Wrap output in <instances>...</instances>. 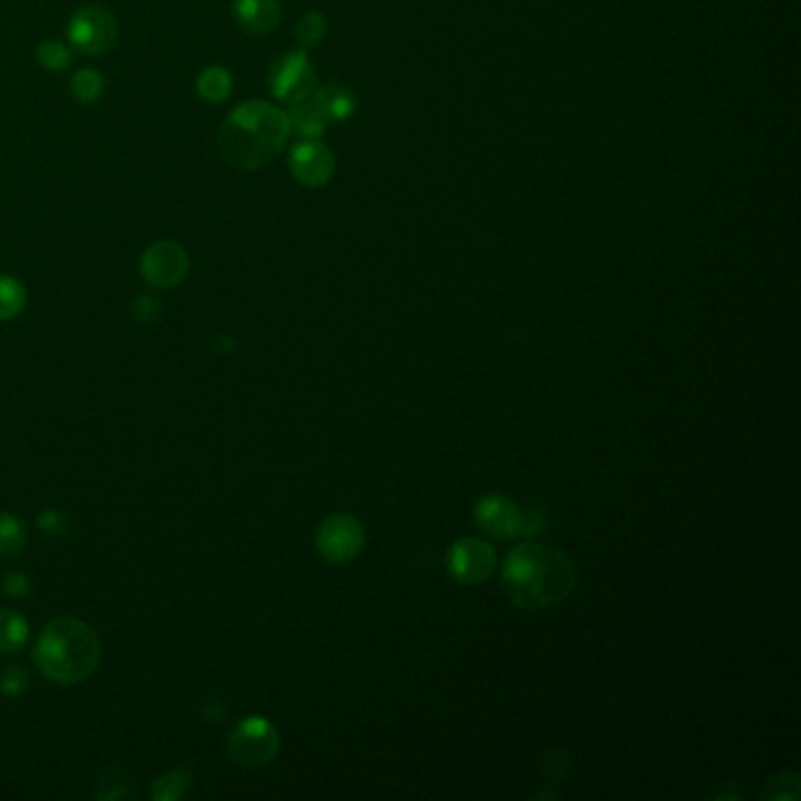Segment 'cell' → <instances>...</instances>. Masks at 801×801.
Listing matches in <instances>:
<instances>
[{
    "label": "cell",
    "mask_w": 801,
    "mask_h": 801,
    "mask_svg": "<svg viewBox=\"0 0 801 801\" xmlns=\"http://www.w3.org/2000/svg\"><path fill=\"white\" fill-rule=\"evenodd\" d=\"M26 308V289L12 275H0V320L17 318Z\"/></svg>",
    "instance_id": "d6986e66"
},
{
    "label": "cell",
    "mask_w": 801,
    "mask_h": 801,
    "mask_svg": "<svg viewBox=\"0 0 801 801\" xmlns=\"http://www.w3.org/2000/svg\"><path fill=\"white\" fill-rule=\"evenodd\" d=\"M139 271L151 287L172 289L186 280L191 271V257L177 240H158L144 249Z\"/></svg>",
    "instance_id": "52a82bcc"
},
{
    "label": "cell",
    "mask_w": 801,
    "mask_h": 801,
    "mask_svg": "<svg viewBox=\"0 0 801 801\" xmlns=\"http://www.w3.org/2000/svg\"><path fill=\"white\" fill-rule=\"evenodd\" d=\"M268 90L278 102L294 104L315 92V69L306 50L285 52L268 66Z\"/></svg>",
    "instance_id": "8992f818"
},
{
    "label": "cell",
    "mask_w": 801,
    "mask_h": 801,
    "mask_svg": "<svg viewBox=\"0 0 801 801\" xmlns=\"http://www.w3.org/2000/svg\"><path fill=\"white\" fill-rule=\"evenodd\" d=\"M285 113H287V120H289V127H292V132L299 134V137H304V139H320L322 134H325L327 125L332 123L325 113V109L320 106L318 99H315V94L301 99V102L289 104Z\"/></svg>",
    "instance_id": "4fadbf2b"
},
{
    "label": "cell",
    "mask_w": 801,
    "mask_h": 801,
    "mask_svg": "<svg viewBox=\"0 0 801 801\" xmlns=\"http://www.w3.org/2000/svg\"><path fill=\"white\" fill-rule=\"evenodd\" d=\"M26 545V527L19 517L3 513L0 515V557H15Z\"/></svg>",
    "instance_id": "ac0fdd59"
},
{
    "label": "cell",
    "mask_w": 801,
    "mask_h": 801,
    "mask_svg": "<svg viewBox=\"0 0 801 801\" xmlns=\"http://www.w3.org/2000/svg\"><path fill=\"white\" fill-rule=\"evenodd\" d=\"M792 783H799V778H797V773H783V776H778V778H773L771 783H769V787H766V790L762 792V797H766V799H790V794H787L785 790H787V785H792Z\"/></svg>",
    "instance_id": "484cf974"
},
{
    "label": "cell",
    "mask_w": 801,
    "mask_h": 801,
    "mask_svg": "<svg viewBox=\"0 0 801 801\" xmlns=\"http://www.w3.org/2000/svg\"><path fill=\"white\" fill-rule=\"evenodd\" d=\"M33 663L50 682L80 684L102 663V642L97 632L78 618H57L40 632Z\"/></svg>",
    "instance_id": "3957f363"
},
{
    "label": "cell",
    "mask_w": 801,
    "mask_h": 801,
    "mask_svg": "<svg viewBox=\"0 0 801 801\" xmlns=\"http://www.w3.org/2000/svg\"><path fill=\"white\" fill-rule=\"evenodd\" d=\"M447 569L454 576V581L463 585L482 583L496 569V553L489 543L480 541V538H461L449 550Z\"/></svg>",
    "instance_id": "9c48e42d"
},
{
    "label": "cell",
    "mask_w": 801,
    "mask_h": 801,
    "mask_svg": "<svg viewBox=\"0 0 801 801\" xmlns=\"http://www.w3.org/2000/svg\"><path fill=\"white\" fill-rule=\"evenodd\" d=\"M327 36V19L320 15V12H308L299 19L294 29V38L299 43L301 50H313L318 47L322 40Z\"/></svg>",
    "instance_id": "44dd1931"
},
{
    "label": "cell",
    "mask_w": 801,
    "mask_h": 801,
    "mask_svg": "<svg viewBox=\"0 0 801 801\" xmlns=\"http://www.w3.org/2000/svg\"><path fill=\"white\" fill-rule=\"evenodd\" d=\"M233 19L249 36H266L282 22L280 0H233Z\"/></svg>",
    "instance_id": "7c38bea8"
},
{
    "label": "cell",
    "mask_w": 801,
    "mask_h": 801,
    "mask_svg": "<svg viewBox=\"0 0 801 801\" xmlns=\"http://www.w3.org/2000/svg\"><path fill=\"white\" fill-rule=\"evenodd\" d=\"M280 752V733L264 717H249L228 736V755L242 766H266Z\"/></svg>",
    "instance_id": "5b68a950"
},
{
    "label": "cell",
    "mask_w": 801,
    "mask_h": 801,
    "mask_svg": "<svg viewBox=\"0 0 801 801\" xmlns=\"http://www.w3.org/2000/svg\"><path fill=\"white\" fill-rule=\"evenodd\" d=\"M501 583L515 607L548 609L564 602L576 588V564L550 545L520 543L503 562Z\"/></svg>",
    "instance_id": "7a4b0ae2"
},
{
    "label": "cell",
    "mask_w": 801,
    "mask_h": 801,
    "mask_svg": "<svg viewBox=\"0 0 801 801\" xmlns=\"http://www.w3.org/2000/svg\"><path fill=\"white\" fill-rule=\"evenodd\" d=\"M118 19L102 5H83L73 12L66 38L73 52L83 57H102L118 43Z\"/></svg>",
    "instance_id": "277c9868"
},
{
    "label": "cell",
    "mask_w": 801,
    "mask_h": 801,
    "mask_svg": "<svg viewBox=\"0 0 801 801\" xmlns=\"http://www.w3.org/2000/svg\"><path fill=\"white\" fill-rule=\"evenodd\" d=\"M289 172L301 186L320 188L334 177L332 151L318 139H304L289 151Z\"/></svg>",
    "instance_id": "30bf717a"
},
{
    "label": "cell",
    "mask_w": 801,
    "mask_h": 801,
    "mask_svg": "<svg viewBox=\"0 0 801 801\" xmlns=\"http://www.w3.org/2000/svg\"><path fill=\"white\" fill-rule=\"evenodd\" d=\"M29 684V672L24 668H5L0 672V693H5V696H19L29 689Z\"/></svg>",
    "instance_id": "cb8c5ba5"
},
{
    "label": "cell",
    "mask_w": 801,
    "mask_h": 801,
    "mask_svg": "<svg viewBox=\"0 0 801 801\" xmlns=\"http://www.w3.org/2000/svg\"><path fill=\"white\" fill-rule=\"evenodd\" d=\"M71 47L59 43V40H43L36 47V59L38 64L47 71H64L71 66Z\"/></svg>",
    "instance_id": "603a6c76"
},
{
    "label": "cell",
    "mask_w": 801,
    "mask_h": 801,
    "mask_svg": "<svg viewBox=\"0 0 801 801\" xmlns=\"http://www.w3.org/2000/svg\"><path fill=\"white\" fill-rule=\"evenodd\" d=\"M3 590L8 592L10 597L19 599V597L29 595L31 583H29V578H26L24 574H19V571H12V574H8L3 578Z\"/></svg>",
    "instance_id": "83f0119b"
},
{
    "label": "cell",
    "mask_w": 801,
    "mask_h": 801,
    "mask_svg": "<svg viewBox=\"0 0 801 801\" xmlns=\"http://www.w3.org/2000/svg\"><path fill=\"white\" fill-rule=\"evenodd\" d=\"M97 797L113 801V799H130L134 797V785L132 778L127 776L123 769H109L99 778L97 787Z\"/></svg>",
    "instance_id": "7402d4cb"
},
{
    "label": "cell",
    "mask_w": 801,
    "mask_h": 801,
    "mask_svg": "<svg viewBox=\"0 0 801 801\" xmlns=\"http://www.w3.org/2000/svg\"><path fill=\"white\" fill-rule=\"evenodd\" d=\"M195 90H198V97L207 104H224L233 92L231 71L219 64L205 66L198 73V78H195Z\"/></svg>",
    "instance_id": "5bb4252c"
},
{
    "label": "cell",
    "mask_w": 801,
    "mask_h": 801,
    "mask_svg": "<svg viewBox=\"0 0 801 801\" xmlns=\"http://www.w3.org/2000/svg\"><path fill=\"white\" fill-rule=\"evenodd\" d=\"M313 94H315V99L320 102L322 109H325V113L332 123L334 120H348L350 116H353L355 99H353V94L346 90V87L329 83V85H322L320 90H315Z\"/></svg>",
    "instance_id": "9a60e30c"
},
{
    "label": "cell",
    "mask_w": 801,
    "mask_h": 801,
    "mask_svg": "<svg viewBox=\"0 0 801 801\" xmlns=\"http://www.w3.org/2000/svg\"><path fill=\"white\" fill-rule=\"evenodd\" d=\"M69 90H71V97L76 99L78 104H97L99 99L104 97L106 80L97 69L85 66V69H78L76 73H73Z\"/></svg>",
    "instance_id": "2e32d148"
},
{
    "label": "cell",
    "mask_w": 801,
    "mask_h": 801,
    "mask_svg": "<svg viewBox=\"0 0 801 801\" xmlns=\"http://www.w3.org/2000/svg\"><path fill=\"white\" fill-rule=\"evenodd\" d=\"M29 639V623L17 611L0 609V654H17Z\"/></svg>",
    "instance_id": "e0dca14e"
},
{
    "label": "cell",
    "mask_w": 801,
    "mask_h": 801,
    "mask_svg": "<svg viewBox=\"0 0 801 801\" xmlns=\"http://www.w3.org/2000/svg\"><path fill=\"white\" fill-rule=\"evenodd\" d=\"M193 776L188 771H170L151 785V797L158 801H177L191 790Z\"/></svg>",
    "instance_id": "ffe728a7"
},
{
    "label": "cell",
    "mask_w": 801,
    "mask_h": 801,
    "mask_svg": "<svg viewBox=\"0 0 801 801\" xmlns=\"http://www.w3.org/2000/svg\"><path fill=\"white\" fill-rule=\"evenodd\" d=\"M292 137L287 113L271 102L252 99L228 113L217 134L224 163L240 172H257L285 151Z\"/></svg>",
    "instance_id": "6da1fadb"
},
{
    "label": "cell",
    "mask_w": 801,
    "mask_h": 801,
    "mask_svg": "<svg viewBox=\"0 0 801 801\" xmlns=\"http://www.w3.org/2000/svg\"><path fill=\"white\" fill-rule=\"evenodd\" d=\"M134 315H137L141 322L158 320L160 301L153 299V296H139V299L134 301Z\"/></svg>",
    "instance_id": "4316f807"
},
{
    "label": "cell",
    "mask_w": 801,
    "mask_h": 801,
    "mask_svg": "<svg viewBox=\"0 0 801 801\" xmlns=\"http://www.w3.org/2000/svg\"><path fill=\"white\" fill-rule=\"evenodd\" d=\"M475 522L484 534L501 538V541L524 534V513L508 496L501 494L480 498L475 506Z\"/></svg>",
    "instance_id": "8fae6325"
},
{
    "label": "cell",
    "mask_w": 801,
    "mask_h": 801,
    "mask_svg": "<svg viewBox=\"0 0 801 801\" xmlns=\"http://www.w3.org/2000/svg\"><path fill=\"white\" fill-rule=\"evenodd\" d=\"M38 527L43 529L47 536H59L64 534L66 527H69V520H66L59 510H45V513L38 517Z\"/></svg>",
    "instance_id": "d4e9b609"
},
{
    "label": "cell",
    "mask_w": 801,
    "mask_h": 801,
    "mask_svg": "<svg viewBox=\"0 0 801 801\" xmlns=\"http://www.w3.org/2000/svg\"><path fill=\"white\" fill-rule=\"evenodd\" d=\"M315 543L327 562L346 564L360 555L365 545V529L353 515H332L322 520Z\"/></svg>",
    "instance_id": "ba28073f"
}]
</instances>
